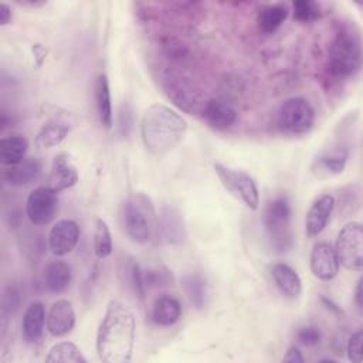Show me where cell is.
<instances>
[{"mask_svg":"<svg viewBox=\"0 0 363 363\" xmlns=\"http://www.w3.org/2000/svg\"><path fill=\"white\" fill-rule=\"evenodd\" d=\"M275 286L288 298H298L302 294V279L295 268L286 262H275L269 267Z\"/></svg>","mask_w":363,"mask_h":363,"instance_id":"d6986e66","label":"cell"},{"mask_svg":"<svg viewBox=\"0 0 363 363\" xmlns=\"http://www.w3.org/2000/svg\"><path fill=\"white\" fill-rule=\"evenodd\" d=\"M292 208L285 196H277L271 199L262 216V224L265 233L271 241V245L282 252L292 245Z\"/></svg>","mask_w":363,"mask_h":363,"instance_id":"5b68a950","label":"cell"},{"mask_svg":"<svg viewBox=\"0 0 363 363\" xmlns=\"http://www.w3.org/2000/svg\"><path fill=\"white\" fill-rule=\"evenodd\" d=\"M213 167L221 186L231 196L252 211L259 207V191L252 176L244 170L233 169L223 163H214Z\"/></svg>","mask_w":363,"mask_h":363,"instance_id":"8992f818","label":"cell"},{"mask_svg":"<svg viewBox=\"0 0 363 363\" xmlns=\"http://www.w3.org/2000/svg\"><path fill=\"white\" fill-rule=\"evenodd\" d=\"M362 340L363 333L362 329H357L354 333L350 335L347 345H346V353L347 359L353 363H360L363 360V352H362Z\"/></svg>","mask_w":363,"mask_h":363,"instance_id":"836d02e7","label":"cell"},{"mask_svg":"<svg viewBox=\"0 0 363 363\" xmlns=\"http://www.w3.org/2000/svg\"><path fill=\"white\" fill-rule=\"evenodd\" d=\"M94 98L96 113L101 125L105 129H111L113 123V113H112V96H111V86L106 74H98L94 84Z\"/></svg>","mask_w":363,"mask_h":363,"instance_id":"cb8c5ba5","label":"cell"},{"mask_svg":"<svg viewBox=\"0 0 363 363\" xmlns=\"http://www.w3.org/2000/svg\"><path fill=\"white\" fill-rule=\"evenodd\" d=\"M294 20L299 23H312L319 18L320 9L319 4L311 0H296L292 3Z\"/></svg>","mask_w":363,"mask_h":363,"instance_id":"4dcf8cb0","label":"cell"},{"mask_svg":"<svg viewBox=\"0 0 363 363\" xmlns=\"http://www.w3.org/2000/svg\"><path fill=\"white\" fill-rule=\"evenodd\" d=\"M157 228L163 240L169 244L179 245L184 240V224L182 214L172 206L162 208L160 217L157 218Z\"/></svg>","mask_w":363,"mask_h":363,"instance_id":"7402d4cb","label":"cell"},{"mask_svg":"<svg viewBox=\"0 0 363 363\" xmlns=\"http://www.w3.org/2000/svg\"><path fill=\"white\" fill-rule=\"evenodd\" d=\"M58 208V193L50 186L34 189L26 200V216L33 225L43 227L52 221Z\"/></svg>","mask_w":363,"mask_h":363,"instance_id":"9c48e42d","label":"cell"},{"mask_svg":"<svg viewBox=\"0 0 363 363\" xmlns=\"http://www.w3.org/2000/svg\"><path fill=\"white\" fill-rule=\"evenodd\" d=\"M47 328V315L45 308L41 302H31L24 313L21 320V333L27 343H35L43 337L44 329Z\"/></svg>","mask_w":363,"mask_h":363,"instance_id":"ac0fdd59","label":"cell"},{"mask_svg":"<svg viewBox=\"0 0 363 363\" xmlns=\"http://www.w3.org/2000/svg\"><path fill=\"white\" fill-rule=\"evenodd\" d=\"M362 282H363V279L360 278V279L357 281V284H356L354 295H353V298H354V303H356V306H357L359 309H362V305H363V302H362V298H363V295H362Z\"/></svg>","mask_w":363,"mask_h":363,"instance_id":"74e56055","label":"cell"},{"mask_svg":"<svg viewBox=\"0 0 363 363\" xmlns=\"http://www.w3.org/2000/svg\"><path fill=\"white\" fill-rule=\"evenodd\" d=\"M295 337L303 346H316L322 339V332L318 326L306 325V326L298 328Z\"/></svg>","mask_w":363,"mask_h":363,"instance_id":"d6a6232c","label":"cell"},{"mask_svg":"<svg viewBox=\"0 0 363 363\" xmlns=\"http://www.w3.org/2000/svg\"><path fill=\"white\" fill-rule=\"evenodd\" d=\"M172 274L163 267H152L143 269V284L146 289L162 288L172 284Z\"/></svg>","mask_w":363,"mask_h":363,"instance_id":"1f68e13d","label":"cell"},{"mask_svg":"<svg viewBox=\"0 0 363 363\" xmlns=\"http://www.w3.org/2000/svg\"><path fill=\"white\" fill-rule=\"evenodd\" d=\"M48 363H86V357L81 349L72 342L55 343L45 356Z\"/></svg>","mask_w":363,"mask_h":363,"instance_id":"83f0119b","label":"cell"},{"mask_svg":"<svg viewBox=\"0 0 363 363\" xmlns=\"http://www.w3.org/2000/svg\"><path fill=\"white\" fill-rule=\"evenodd\" d=\"M187 130V121L173 108L163 104L150 105L140 119V138L145 149L153 156L173 150Z\"/></svg>","mask_w":363,"mask_h":363,"instance_id":"7a4b0ae2","label":"cell"},{"mask_svg":"<svg viewBox=\"0 0 363 363\" xmlns=\"http://www.w3.org/2000/svg\"><path fill=\"white\" fill-rule=\"evenodd\" d=\"M182 285L191 305L197 309L203 308L207 298V285L203 277L199 274H187L182 278Z\"/></svg>","mask_w":363,"mask_h":363,"instance_id":"f546056e","label":"cell"},{"mask_svg":"<svg viewBox=\"0 0 363 363\" xmlns=\"http://www.w3.org/2000/svg\"><path fill=\"white\" fill-rule=\"evenodd\" d=\"M43 172V164L37 157H26L14 166H9L3 170L1 179L7 186L21 187L34 183Z\"/></svg>","mask_w":363,"mask_h":363,"instance_id":"2e32d148","label":"cell"},{"mask_svg":"<svg viewBox=\"0 0 363 363\" xmlns=\"http://www.w3.org/2000/svg\"><path fill=\"white\" fill-rule=\"evenodd\" d=\"M119 217L126 235L133 242L146 244L152 240L157 227V216L147 194L142 191L128 194L121 204Z\"/></svg>","mask_w":363,"mask_h":363,"instance_id":"3957f363","label":"cell"},{"mask_svg":"<svg viewBox=\"0 0 363 363\" xmlns=\"http://www.w3.org/2000/svg\"><path fill=\"white\" fill-rule=\"evenodd\" d=\"M78 179H79V173L71 156L65 152L57 153L51 163L48 186L57 193H60L62 190H67L75 186Z\"/></svg>","mask_w":363,"mask_h":363,"instance_id":"4fadbf2b","label":"cell"},{"mask_svg":"<svg viewBox=\"0 0 363 363\" xmlns=\"http://www.w3.org/2000/svg\"><path fill=\"white\" fill-rule=\"evenodd\" d=\"M328 65L337 78H349L362 67V41L359 33L352 27H342L329 47Z\"/></svg>","mask_w":363,"mask_h":363,"instance_id":"277c9868","label":"cell"},{"mask_svg":"<svg viewBox=\"0 0 363 363\" xmlns=\"http://www.w3.org/2000/svg\"><path fill=\"white\" fill-rule=\"evenodd\" d=\"M118 275L122 284L139 299L143 301L146 295V288L143 284V268L133 257L126 255L123 259H119Z\"/></svg>","mask_w":363,"mask_h":363,"instance_id":"44dd1931","label":"cell"},{"mask_svg":"<svg viewBox=\"0 0 363 363\" xmlns=\"http://www.w3.org/2000/svg\"><path fill=\"white\" fill-rule=\"evenodd\" d=\"M335 252L339 264L350 271L363 268V225L360 221L345 224L337 233Z\"/></svg>","mask_w":363,"mask_h":363,"instance_id":"ba28073f","label":"cell"},{"mask_svg":"<svg viewBox=\"0 0 363 363\" xmlns=\"http://www.w3.org/2000/svg\"><path fill=\"white\" fill-rule=\"evenodd\" d=\"M282 362H288V363H302L303 362V356L301 353V350L296 346H289L282 357Z\"/></svg>","mask_w":363,"mask_h":363,"instance_id":"e575fe53","label":"cell"},{"mask_svg":"<svg viewBox=\"0 0 363 363\" xmlns=\"http://www.w3.org/2000/svg\"><path fill=\"white\" fill-rule=\"evenodd\" d=\"M79 241V225L71 218L58 220L48 233V248L55 257L69 254Z\"/></svg>","mask_w":363,"mask_h":363,"instance_id":"8fae6325","label":"cell"},{"mask_svg":"<svg viewBox=\"0 0 363 363\" xmlns=\"http://www.w3.org/2000/svg\"><path fill=\"white\" fill-rule=\"evenodd\" d=\"M33 54H34V58L37 60V65H41L43 61L45 60V55H47V50L41 45V44H34L33 45Z\"/></svg>","mask_w":363,"mask_h":363,"instance_id":"8d00e7d4","label":"cell"},{"mask_svg":"<svg viewBox=\"0 0 363 363\" xmlns=\"http://www.w3.org/2000/svg\"><path fill=\"white\" fill-rule=\"evenodd\" d=\"M13 20V13H11V9L7 3L1 1L0 3V24L1 26H7L10 24Z\"/></svg>","mask_w":363,"mask_h":363,"instance_id":"d590c367","label":"cell"},{"mask_svg":"<svg viewBox=\"0 0 363 363\" xmlns=\"http://www.w3.org/2000/svg\"><path fill=\"white\" fill-rule=\"evenodd\" d=\"M289 9L286 4H268L257 13V26L265 34L275 33L286 20Z\"/></svg>","mask_w":363,"mask_h":363,"instance_id":"4316f807","label":"cell"},{"mask_svg":"<svg viewBox=\"0 0 363 363\" xmlns=\"http://www.w3.org/2000/svg\"><path fill=\"white\" fill-rule=\"evenodd\" d=\"M75 326V311L68 299H57L47 313V330L54 337L68 335Z\"/></svg>","mask_w":363,"mask_h":363,"instance_id":"9a60e30c","label":"cell"},{"mask_svg":"<svg viewBox=\"0 0 363 363\" xmlns=\"http://www.w3.org/2000/svg\"><path fill=\"white\" fill-rule=\"evenodd\" d=\"M315 122V109L311 102L302 96L285 99L277 113L278 128L291 135H302L312 129Z\"/></svg>","mask_w":363,"mask_h":363,"instance_id":"52a82bcc","label":"cell"},{"mask_svg":"<svg viewBox=\"0 0 363 363\" xmlns=\"http://www.w3.org/2000/svg\"><path fill=\"white\" fill-rule=\"evenodd\" d=\"M322 302L326 305V308H328V309L333 311L335 313H337V315H340V313H342V309H340L337 305H335L330 299H328L326 296H322Z\"/></svg>","mask_w":363,"mask_h":363,"instance_id":"f35d334b","label":"cell"},{"mask_svg":"<svg viewBox=\"0 0 363 363\" xmlns=\"http://www.w3.org/2000/svg\"><path fill=\"white\" fill-rule=\"evenodd\" d=\"M336 200L332 194H320L309 206L305 216V233L309 238L318 237L328 225L333 213Z\"/></svg>","mask_w":363,"mask_h":363,"instance_id":"7c38bea8","label":"cell"},{"mask_svg":"<svg viewBox=\"0 0 363 363\" xmlns=\"http://www.w3.org/2000/svg\"><path fill=\"white\" fill-rule=\"evenodd\" d=\"M182 316V305L177 298L172 295H159L152 305L150 318L157 326H173Z\"/></svg>","mask_w":363,"mask_h":363,"instance_id":"603a6c76","label":"cell"},{"mask_svg":"<svg viewBox=\"0 0 363 363\" xmlns=\"http://www.w3.org/2000/svg\"><path fill=\"white\" fill-rule=\"evenodd\" d=\"M349 153L345 147H329L319 153L311 163V173L316 179H329L345 170Z\"/></svg>","mask_w":363,"mask_h":363,"instance_id":"5bb4252c","label":"cell"},{"mask_svg":"<svg viewBox=\"0 0 363 363\" xmlns=\"http://www.w3.org/2000/svg\"><path fill=\"white\" fill-rule=\"evenodd\" d=\"M72 281V269L64 261H52L44 268V285L52 294L65 292Z\"/></svg>","mask_w":363,"mask_h":363,"instance_id":"d4e9b609","label":"cell"},{"mask_svg":"<svg viewBox=\"0 0 363 363\" xmlns=\"http://www.w3.org/2000/svg\"><path fill=\"white\" fill-rule=\"evenodd\" d=\"M94 254L98 259L108 258L113 251V242H112V234L109 230V225L102 218H95L94 224Z\"/></svg>","mask_w":363,"mask_h":363,"instance_id":"f1b7e54d","label":"cell"},{"mask_svg":"<svg viewBox=\"0 0 363 363\" xmlns=\"http://www.w3.org/2000/svg\"><path fill=\"white\" fill-rule=\"evenodd\" d=\"M28 140L23 135H9L0 140V162L3 166H14L26 159Z\"/></svg>","mask_w":363,"mask_h":363,"instance_id":"484cf974","label":"cell"},{"mask_svg":"<svg viewBox=\"0 0 363 363\" xmlns=\"http://www.w3.org/2000/svg\"><path fill=\"white\" fill-rule=\"evenodd\" d=\"M23 6H31V7H40V6H44L45 3L44 1H23L20 3Z\"/></svg>","mask_w":363,"mask_h":363,"instance_id":"ab89813d","label":"cell"},{"mask_svg":"<svg viewBox=\"0 0 363 363\" xmlns=\"http://www.w3.org/2000/svg\"><path fill=\"white\" fill-rule=\"evenodd\" d=\"M136 339L133 312L121 301L111 299L99 322L95 349L105 363H128L132 359Z\"/></svg>","mask_w":363,"mask_h":363,"instance_id":"6da1fadb","label":"cell"},{"mask_svg":"<svg viewBox=\"0 0 363 363\" xmlns=\"http://www.w3.org/2000/svg\"><path fill=\"white\" fill-rule=\"evenodd\" d=\"M71 123L61 116H54L47 121L37 132L34 138V146L37 149H50L58 146L69 133Z\"/></svg>","mask_w":363,"mask_h":363,"instance_id":"ffe728a7","label":"cell"},{"mask_svg":"<svg viewBox=\"0 0 363 363\" xmlns=\"http://www.w3.org/2000/svg\"><path fill=\"white\" fill-rule=\"evenodd\" d=\"M339 259L335 248L326 241H318L309 255V268L315 278L320 281H332L339 274Z\"/></svg>","mask_w":363,"mask_h":363,"instance_id":"30bf717a","label":"cell"},{"mask_svg":"<svg viewBox=\"0 0 363 363\" xmlns=\"http://www.w3.org/2000/svg\"><path fill=\"white\" fill-rule=\"evenodd\" d=\"M203 118L206 123L216 130L231 128L237 119L235 109L223 99H208L203 106Z\"/></svg>","mask_w":363,"mask_h":363,"instance_id":"e0dca14e","label":"cell"}]
</instances>
